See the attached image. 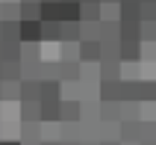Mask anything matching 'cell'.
<instances>
[{
	"label": "cell",
	"instance_id": "cell-5",
	"mask_svg": "<svg viewBox=\"0 0 156 145\" xmlns=\"http://www.w3.org/2000/svg\"><path fill=\"white\" fill-rule=\"evenodd\" d=\"M21 21H41V0H21Z\"/></svg>",
	"mask_w": 156,
	"mask_h": 145
},
{
	"label": "cell",
	"instance_id": "cell-3",
	"mask_svg": "<svg viewBox=\"0 0 156 145\" xmlns=\"http://www.w3.org/2000/svg\"><path fill=\"white\" fill-rule=\"evenodd\" d=\"M103 59V48L100 42H80V62H97Z\"/></svg>",
	"mask_w": 156,
	"mask_h": 145
},
{
	"label": "cell",
	"instance_id": "cell-7",
	"mask_svg": "<svg viewBox=\"0 0 156 145\" xmlns=\"http://www.w3.org/2000/svg\"><path fill=\"white\" fill-rule=\"evenodd\" d=\"M21 119L24 124H30V119L38 121V101H21Z\"/></svg>",
	"mask_w": 156,
	"mask_h": 145
},
{
	"label": "cell",
	"instance_id": "cell-10",
	"mask_svg": "<svg viewBox=\"0 0 156 145\" xmlns=\"http://www.w3.org/2000/svg\"><path fill=\"white\" fill-rule=\"evenodd\" d=\"M0 145H21V142H0Z\"/></svg>",
	"mask_w": 156,
	"mask_h": 145
},
{
	"label": "cell",
	"instance_id": "cell-6",
	"mask_svg": "<svg viewBox=\"0 0 156 145\" xmlns=\"http://www.w3.org/2000/svg\"><path fill=\"white\" fill-rule=\"evenodd\" d=\"M41 39L62 42V24H59V21H41Z\"/></svg>",
	"mask_w": 156,
	"mask_h": 145
},
{
	"label": "cell",
	"instance_id": "cell-8",
	"mask_svg": "<svg viewBox=\"0 0 156 145\" xmlns=\"http://www.w3.org/2000/svg\"><path fill=\"white\" fill-rule=\"evenodd\" d=\"M141 42H156V24H141Z\"/></svg>",
	"mask_w": 156,
	"mask_h": 145
},
{
	"label": "cell",
	"instance_id": "cell-1",
	"mask_svg": "<svg viewBox=\"0 0 156 145\" xmlns=\"http://www.w3.org/2000/svg\"><path fill=\"white\" fill-rule=\"evenodd\" d=\"M18 39H21V44H38L41 42V21H21Z\"/></svg>",
	"mask_w": 156,
	"mask_h": 145
},
{
	"label": "cell",
	"instance_id": "cell-9",
	"mask_svg": "<svg viewBox=\"0 0 156 145\" xmlns=\"http://www.w3.org/2000/svg\"><path fill=\"white\" fill-rule=\"evenodd\" d=\"M18 9H21V3H6V6H3V18H21Z\"/></svg>",
	"mask_w": 156,
	"mask_h": 145
},
{
	"label": "cell",
	"instance_id": "cell-4",
	"mask_svg": "<svg viewBox=\"0 0 156 145\" xmlns=\"http://www.w3.org/2000/svg\"><path fill=\"white\" fill-rule=\"evenodd\" d=\"M62 101H38V121H59Z\"/></svg>",
	"mask_w": 156,
	"mask_h": 145
},
{
	"label": "cell",
	"instance_id": "cell-2",
	"mask_svg": "<svg viewBox=\"0 0 156 145\" xmlns=\"http://www.w3.org/2000/svg\"><path fill=\"white\" fill-rule=\"evenodd\" d=\"M80 116H83L80 101H62V107H59V121L62 124H77Z\"/></svg>",
	"mask_w": 156,
	"mask_h": 145
}]
</instances>
